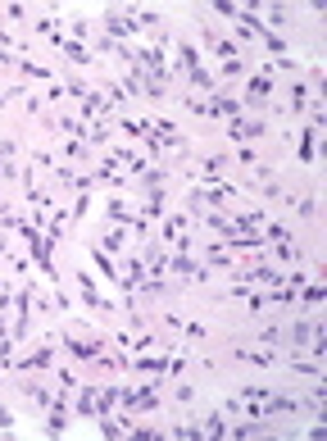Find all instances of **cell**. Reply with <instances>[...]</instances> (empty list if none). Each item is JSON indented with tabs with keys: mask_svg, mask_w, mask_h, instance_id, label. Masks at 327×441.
<instances>
[{
	"mask_svg": "<svg viewBox=\"0 0 327 441\" xmlns=\"http://www.w3.org/2000/svg\"><path fill=\"white\" fill-rule=\"evenodd\" d=\"M59 346H64L73 360H82V364H91L96 355H105L109 350V341L96 333V328H86V323H73V328H64L59 333Z\"/></svg>",
	"mask_w": 327,
	"mask_h": 441,
	"instance_id": "cell-1",
	"label": "cell"
},
{
	"mask_svg": "<svg viewBox=\"0 0 327 441\" xmlns=\"http://www.w3.org/2000/svg\"><path fill=\"white\" fill-rule=\"evenodd\" d=\"M182 69H186V82H191L196 91H213V87H218V78L200 64V55H196L191 41H178V64H173V73H182Z\"/></svg>",
	"mask_w": 327,
	"mask_h": 441,
	"instance_id": "cell-2",
	"label": "cell"
},
{
	"mask_svg": "<svg viewBox=\"0 0 327 441\" xmlns=\"http://www.w3.org/2000/svg\"><path fill=\"white\" fill-rule=\"evenodd\" d=\"M69 414H73V400H69V391H55V400H50V410H46V437H64L69 432Z\"/></svg>",
	"mask_w": 327,
	"mask_h": 441,
	"instance_id": "cell-3",
	"label": "cell"
},
{
	"mask_svg": "<svg viewBox=\"0 0 327 441\" xmlns=\"http://www.w3.org/2000/svg\"><path fill=\"white\" fill-rule=\"evenodd\" d=\"M263 132H268V118H263V114H236V118H228V137L232 141H259Z\"/></svg>",
	"mask_w": 327,
	"mask_h": 441,
	"instance_id": "cell-4",
	"label": "cell"
},
{
	"mask_svg": "<svg viewBox=\"0 0 327 441\" xmlns=\"http://www.w3.org/2000/svg\"><path fill=\"white\" fill-rule=\"evenodd\" d=\"M100 28H105V36H109L114 46H128L132 36H136V28L119 14V5H105V19H100Z\"/></svg>",
	"mask_w": 327,
	"mask_h": 441,
	"instance_id": "cell-5",
	"label": "cell"
},
{
	"mask_svg": "<svg viewBox=\"0 0 327 441\" xmlns=\"http://www.w3.org/2000/svg\"><path fill=\"white\" fill-rule=\"evenodd\" d=\"M268 96H273V73H268V64H263V69L250 73V82H246V101L255 105V114H259V109L268 105Z\"/></svg>",
	"mask_w": 327,
	"mask_h": 441,
	"instance_id": "cell-6",
	"label": "cell"
},
{
	"mask_svg": "<svg viewBox=\"0 0 327 441\" xmlns=\"http://www.w3.org/2000/svg\"><path fill=\"white\" fill-rule=\"evenodd\" d=\"M318 333H323V323H313V318H296V323L286 328V350L300 355V350H305V346H309V341L318 337Z\"/></svg>",
	"mask_w": 327,
	"mask_h": 441,
	"instance_id": "cell-7",
	"label": "cell"
},
{
	"mask_svg": "<svg viewBox=\"0 0 327 441\" xmlns=\"http://www.w3.org/2000/svg\"><path fill=\"white\" fill-rule=\"evenodd\" d=\"M78 291H82V305H86V310H96V314H114V300L100 296V287H96L91 273H78Z\"/></svg>",
	"mask_w": 327,
	"mask_h": 441,
	"instance_id": "cell-8",
	"label": "cell"
},
{
	"mask_svg": "<svg viewBox=\"0 0 327 441\" xmlns=\"http://www.w3.org/2000/svg\"><path fill=\"white\" fill-rule=\"evenodd\" d=\"M236 114H246V105L236 101V96H213V101L200 105V118H223V123H228Z\"/></svg>",
	"mask_w": 327,
	"mask_h": 441,
	"instance_id": "cell-9",
	"label": "cell"
},
{
	"mask_svg": "<svg viewBox=\"0 0 327 441\" xmlns=\"http://www.w3.org/2000/svg\"><path fill=\"white\" fill-rule=\"evenodd\" d=\"M255 14H259L263 28L278 32V36H282V28H291V9H286V5H255Z\"/></svg>",
	"mask_w": 327,
	"mask_h": 441,
	"instance_id": "cell-10",
	"label": "cell"
},
{
	"mask_svg": "<svg viewBox=\"0 0 327 441\" xmlns=\"http://www.w3.org/2000/svg\"><path fill=\"white\" fill-rule=\"evenodd\" d=\"M236 360L255 364V369H278L282 355H278V350H268V346H241V350H236Z\"/></svg>",
	"mask_w": 327,
	"mask_h": 441,
	"instance_id": "cell-11",
	"label": "cell"
},
{
	"mask_svg": "<svg viewBox=\"0 0 327 441\" xmlns=\"http://www.w3.org/2000/svg\"><path fill=\"white\" fill-rule=\"evenodd\" d=\"M128 369L132 373H141V377H164V373H168V355H136V360L128 364Z\"/></svg>",
	"mask_w": 327,
	"mask_h": 441,
	"instance_id": "cell-12",
	"label": "cell"
},
{
	"mask_svg": "<svg viewBox=\"0 0 327 441\" xmlns=\"http://www.w3.org/2000/svg\"><path fill=\"white\" fill-rule=\"evenodd\" d=\"M50 364H55V346H41V350H28L23 360H14V369L19 373H41Z\"/></svg>",
	"mask_w": 327,
	"mask_h": 441,
	"instance_id": "cell-13",
	"label": "cell"
},
{
	"mask_svg": "<svg viewBox=\"0 0 327 441\" xmlns=\"http://www.w3.org/2000/svg\"><path fill=\"white\" fill-rule=\"evenodd\" d=\"M200 41H205L209 51L218 55V59H241V55H236V41H228V36H218L213 28H200Z\"/></svg>",
	"mask_w": 327,
	"mask_h": 441,
	"instance_id": "cell-14",
	"label": "cell"
},
{
	"mask_svg": "<svg viewBox=\"0 0 327 441\" xmlns=\"http://www.w3.org/2000/svg\"><path fill=\"white\" fill-rule=\"evenodd\" d=\"M296 159H300V164H313V159H318V128H313V123H305V132H300Z\"/></svg>",
	"mask_w": 327,
	"mask_h": 441,
	"instance_id": "cell-15",
	"label": "cell"
},
{
	"mask_svg": "<svg viewBox=\"0 0 327 441\" xmlns=\"http://www.w3.org/2000/svg\"><path fill=\"white\" fill-rule=\"evenodd\" d=\"M200 223H205V228L213 232V237H223V241H232V237H236V228H232V218H228V214H223V210H205V214H200Z\"/></svg>",
	"mask_w": 327,
	"mask_h": 441,
	"instance_id": "cell-16",
	"label": "cell"
},
{
	"mask_svg": "<svg viewBox=\"0 0 327 441\" xmlns=\"http://www.w3.org/2000/svg\"><path fill=\"white\" fill-rule=\"evenodd\" d=\"M128 237H132V228H128V223H109L105 241H100V250H105V255H119L123 246H128Z\"/></svg>",
	"mask_w": 327,
	"mask_h": 441,
	"instance_id": "cell-17",
	"label": "cell"
},
{
	"mask_svg": "<svg viewBox=\"0 0 327 441\" xmlns=\"http://www.w3.org/2000/svg\"><path fill=\"white\" fill-rule=\"evenodd\" d=\"M291 205H296V218H300V223H313V218H318V191H313V187H309L305 196H296Z\"/></svg>",
	"mask_w": 327,
	"mask_h": 441,
	"instance_id": "cell-18",
	"label": "cell"
},
{
	"mask_svg": "<svg viewBox=\"0 0 327 441\" xmlns=\"http://www.w3.org/2000/svg\"><path fill=\"white\" fill-rule=\"evenodd\" d=\"M223 168H228V155H205V159H200V168H196V178L200 182H205V178H223Z\"/></svg>",
	"mask_w": 327,
	"mask_h": 441,
	"instance_id": "cell-19",
	"label": "cell"
},
{
	"mask_svg": "<svg viewBox=\"0 0 327 441\" xmlns=\"http://www.w3.org/2000/svg\"><path fill=\"white\" fill-rule=\"evenodd\" d=\"M59 51H64V59H69V64H96L91 46H82V41H69V36H64V46H59Z\"/></svg>",
	"mask_w": 327,
	"mask_h": 441,
	"instance_id": "cell-20",
	"label": "cell"
},
{
	"mask_svg": "<svg viewBox=\"0 0 327 441\" xmlns=\"http://www.w3.org/2000/svg\"><path fill=\"white\" fill-rule=\"evenodd\" d=\"M200 427H205V437H209V441H223V437H228V419H223V410L205 414V419H200Z\"/></svg>",
	"mask_w": 327,
	"mask_h": 441,
	"instance_id": "cell-21",
	"label": "cell"
},
{
	"mask_svg": "<svg viewBox=\"0 0 327 441\" xmlns=\"http://www.w3.org/2000/svg\"><path fill=\"white\" fill-rule=\"evenodd\" d=\"M141 260H146V273H150V278H164V268H168V255H164L159 246H146Z\"/></svg>",
	"mask_w": 327,
	"mask_h": 441,
	"instance_id": "cell-22",
	"label": "cell"
},
{
	"mask_svg": "<svg viewBox=\"0 0 327 441\" xmlns=\"http://www.w3.org/2000/svg\"><path fill=\"white\" fill-rule=\"evenodd\" d=\"M119 410V387H96V414H114Z\"/></svg>",
	"mask_w": 327,
	"mask_h": 441,
	"instance_id": "cell-23",
	"label": "cell"
},
{
	"mask_svg": "<svg viewBox=\"0 0 327 441\" xmlns=\"http://www.w3.org/2000/svg\"><path fill=\"white\" fill-rule=\"evenodd\" d=\"M255 341H259V346H268V350H278V346H286V328L282 323H268L263 333H255Z\"/></svg>",
	"mask_w": 327,
	"mask_h": 441,
	"instance_id": "cell-24",
	"label": "cell"
},
{
	"mask_svg": "<svg viewBox=\"0 0 327 441\" xmlns=\"http://www.w3.org/2000/svg\"><path fill=\"white\" fill-rule=\"evenodd\" d=\"M159 214H164V182L159 187H146V223H155Z\"/></svg>",
	"mask_w": 327,
	"mask_h": 441,
	"instance_id": "cell-25",
	"label": "cell"
},
{
	"mask_svg": "<svg viewBox=\"0 0 327 441\" xmlns=\"http://www.w3.org/2000/svg\"><path fill=\"white\" fill-rule=\"evenodd\" d=\"M105 218H109V223H136V214L128 210V205H123V201H105Z\"/></svg>",
	"mask_w": 327,
	"mask_h": 441,
	"instance_id": "cell-26",
	"label": "cell"
},
{
	"mask_svg": "<svg viewBox=\"0 0 327 441\" xmlns=\"http://www.w3.org/2000/svg\"><path fill=\"white\" fill-rule=\"evenodd\" d=\"M305 105H309V82L291 78V114H305Z\"/></svg>",
	"mask_w": 327,
	"mask_h": 441,
	"instance_id": "cell-27",
	"label": "cell"
},
{
	"mask_svg": "<svg viewBox=\"0 0 327 441\" xmlns=\"http://www.w3.org/2000/svg\"><path fill=\"white\" fill-rule=\"evenodd\" d=\"M91 155H96V151H91L86 141H78V137H69V141H64V159H73V164H86Z\"/></svg>",
	"mask_w": 327,
	"mask_h": 441,
	"instance_id": "cell-28",
	"label": "cell"
},
{
	"mask_svg": "<svg viewBox=\"0 0 327 441\" xmlns=\"http://www.w3.org/2000/svg\"><path fill=\"white\" fill-rule=\"evenodd\" d=\"M205 268H232V250H228V246H218V241H213V246L205 250Z\"/></svg>",
	"mask_w": 327,
	"mask_h": 441,
	"instance_id": "cell-29",
	"label": "cell"
},
{
	"mask_svg": "<svg viewBox=\"0 0 327 441\" xmlns=\"http://www.w3.org/2000/svg\"><path fill=\"white\" fill-rule=\"evenodd\" d=\"M296 300H300V305H323V300H327V287H323V283H305V287L296 291Z\"/></svg>",
	"mask_w": 327,
	"mask_h": 441,
	"instance_id": "cell-30",
	"label": "cell"
},
{
	"mask_svg": "<svg viewBox=\"0 0 327 441\" xmlns=\"http://www.w3.org/2000/svg\"><path fill=\"white\" fill-rule=\"evenodd\" d=\"M91 260H96V273H105V278H109V283H119V264H114V260H109V255H105V250H100V246H91Z\"/></svg>",
	"mask_w": 327,
	"mask_h": 441,
	"instance_id": "cell-31",
	"label": "cell"
},
{
	"mask_svg": "<svg viewBox=\"0 0 327 441\" xmlns=\"http://www.w3.org/2000/svg\"><path fill=\"white\" fill-rule=\"evenodd\" d=\"M205 210H209V205H205V191H200V187H191V191H186V218L196 223V218L205 214Z\"/></svg>",
	"mask_w": 327,
	"mask_h": 441,
	"instance_id": "cell-32",
	"label": "cell"
},
{
	"mask_svg": "<svg viewBox=\"0 0 327 441\" xmlns=\"http://www.w3.org/2000/svg\"><path fill=\"white\" fill-rule=\"evenodd\" d=\"M73 414H78V419H96V387H86L82 396H78V405H73Z\"/></svg>",
	"mask_w": 327,
	"mask_h": 441,
	"instance_id": "cell-33",
	"label": "cell"
},
{
	"mask_svg": "<svg viewBox=\"0 0 327 441\" xmlns=\"http://www.w3.org/2000/svg\"><path fill=\"white\" fill-rule=\"evenodd\" d=\"M186 228H191V218H186V214L164 218V241H173V237H178V232H186Z\"/></svg>",
	"mask_w": 327,
	"mask_h": 441,
	"instance_id": "cell-34",
	"label": "cell"
},
{
	"mask_svg": "<svg viewBox=\"0 0 327 441\" xmlns=\"http://www.w3.org/2000/svg\"><path fill=\"white\" fill-rule=\"evenodd\" d=\"M273 260H282V264H296V260H300V246H291V241H278Z\"/></svg>",
	"mask_w": 327,
	"mask_h": 441,
	"instance_id": "cell-35",
	"label": "cell"
},
{
	"mask_svg": "<svg viewBox=\"0 0 327 441\" xmlns=\"http://www.w3.org/2000/svg\"><path fill=\"white\" fill-rule=\"evenodd\" d=\"M173 432H178L182 441H205V427H200V423H178Z\"/></svg>",
	"mask_w": 327,
	"mask_h": 441,
	"instance_id": "cell-36",
	"label": "cell"
},
{
	"mask_svg": "<svg viewBox=\"0 0 327 441\" xmlns=\"http://www.w3.org/2000/svg\"><path fill=\"white\" fill-rule=\"evenodd\" d=\"M64 91L73 96V101H86V96H91V87H86L82 78H64Z\"/></svg>",
	"mask_w": 327,
	"mask_h": 441,
	"instance_id": "cell-37",
	"label": "cell"
},
{
	"mask_svg": "<svg viewBox=\"0 0 327 441\" xmlns=\"http://www.w3.org/2000/svg\"><path fill=\"white\" fill-rule=\"evenodd\" d=\"M241 73H246L241 59H223V64H218V82H223V78H241Z\"/></svg>",
	"mask_w": 327,
	"mask_h": 441,
	"instance_id": "cell-38",
	"label": "cell"
},
{
	"mask_svg": "<svg viewBox=\"0 0 327 441\" xmlns=\"http://www.w3.org/2000/svg\"><path fill=\"white\" fill-rule=\"evenodd\" d=\"M105 101H109V105H128V91H123L119 82L109 78V82H105Z\"/></svg>",
	"mask_w": 327,
	"mask_h": 441,
	"instance_id": "cell-39",
	"label": "cell"
},
{
	"mask_svg": "<svg viewBox=\"0 0 327 441\" xmlns=\"http://www.w3.org/2000/svg\"><path fill=\"white\" fill-rule=\"evenodd\" d=\"M9 305H14V287H9L5 278H0V310H9Z\"/></svg>",
	"mask_w": 327,
	"mask_h": 441,
	"instance_id": "cell-40",
	"label": "cell"
},
{
	"mask_svg": "<svg viewBox=\"0 0 327 441\" xmlns=\"http://www.w3.org/2000/svg\"><path fill=\"white\" fill-rule=\"evenodd\" d=\"M73 32H78V36H91V23H86L82 14H73Z\"/></svg>",
	"mask_w": 327,
	"mask_h": 441,
	"instance_id": "cell-41",
	"label": "cell"
},
{
	"mask_svg": "<svg viewBox=\"0 0 327 441\" xmlns=\"http://www.w3.org/2000/svg\"><path fill=\"white\" fill-rule=\"evenodd\" d=\"M191 400H196V387L182 382V387H178V405H191Z\"/></svg>",
	"mask_w": 327,
	"mask_h": 441,
	"instance_id": "cell-42",
	"label": "cell"
},
{
	"mask_svg": "<svg viewBox=\"0 0 327 441\" xmlns=\"http://www.w3.org/2000/svg\"><path fill=\"white\" fill-rule=\"evenodd\" d=\"M5 19L19 23V19H28V9H23V5H5Z\"/></svg>",
	"mask_w": 327,
	"mask_h": 441,
	"instance_id": "cell-43",
	"label": "cell"
},
{
	"mask_svg": "<svg viewBox=\"0 0 327 441\" xmlns=\"http://www.w3.org/2000/svg\"><path fill=\"white\" fill-rule=\"evenodd\" d=\"M59 391H73V369H59Z\"/></svg>",
	"mask_w": 327,
	"mask_h": 441,
	"instance_id": "cell-44",
	"label": "cell"
},
{
	"mask_svg": "<svg viewBox=\"0 0 327 441\" xmlns=\"http://www.w3.org/2000/svg\"><path fill=\"white\" fill-rule=\"evenodd\" d=\"M0 427H5V432H9V427H14V414H9L5 405H0Z\"/></svg>",
	"mask_w": 327,
	"mask_h": 441,
	"instance_id": "cell-45",
	"label": "cell"
},
{
	"mask_svg": "<svg viewBox=\"0 0 327 441\" xmlns=\"http://www.w3.org/2000/svg\"><path fill=\"white\" fill-rule=\"evenodd\" d=\"M9 341V323H5V310H0V346Z\"/></svg>",
	"mask_w": 327,
	"mask_h": 441,
	"instance_id": "cell-46",
	"label": "cell"
},
{
	"mask_svg": "<svg viewBox=\"0 0 327 441\" xmlns=\"http://www.w3.org/2000/svg\"><path fill=\"white\" fill-rule=\"evenodd\" d=\"M0 260H9V241L5 237H0Z\"/></svg>",
	"mask_w": 327,
	"mask_h": 441,
	"instance_id": "cell-47",
	"label": "cell"
}]
</instances>
